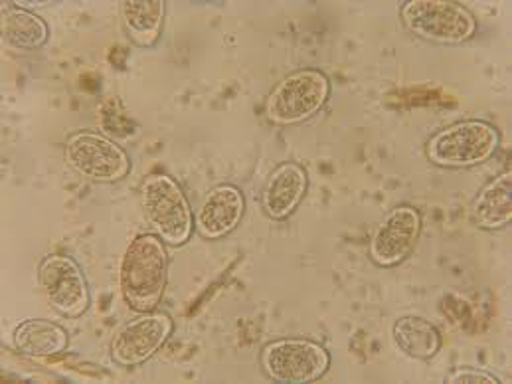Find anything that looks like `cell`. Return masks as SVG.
I'll return each mask as SVG.
<instances>
[{
    "label": "cell",
    "mask_w": 512,
    "mask_h": 384,
    "mask_svg": "<svg viewBox=\"0 0 512 384\" xmlns=\"http://www.w3.org/2000/svg\"><path fill=\"white\" fill-rule=\"evenodd\" d=\"M331 82L319 70H299L283 78L267 97L265 113L275 125H297L313 117L329 99Z\"/></svg>",
    "instance_id": "cell-5"
},
{
    "label": "cell",
    "mask_w": 512,
    "mask_h": 384,
    "mask_svg": "<svg viewBox=\"0 0 512 384\" xmlns=\"http://www.w3.org/2000/svg\"><path fill=\"white\" fill-rule=\"evenodd\" d=\"M14 345L30 357H52L68 349V333L52 321L28 319L16 327Z\"/></svg>",
    "instance_id": "cell-14"
},
{
    "label": "cell",
    "mask_w": 512,
    "mask_h": 384,
    "mask_svg": "<svg viewBox=\"0 0 512 384\" xmlns=\"http://www.w3.org/2000/svg\"><path fill=\"white\" fill-rule=\"evenodd\" d=\"M2 40L14 50H36L48 40V24L24 8H6L0 20Z\"/></svg>",
    "instance_id": "cell-17"
},
{
    "label": "cell",
    "mask_w": 512,
    "mask_h": 384,
    "mask_svg": "<svg viewBox=\"0 0 512 384\" xmlns=\"http://www.w3.org/2000/svg\"><path fill=\"white\" fill-rule=\"evenodd\" d=\"M471 218L479 228H485V230H499L511 222V171L499 175L495 181L485 185L475 196L471 204Z\"/></svg>",
    "instance_id": "cell-13"
},
{
    "label": "cell",
    "mask_w": 512,
    "mask_h": 384,
    "mask_svg": "<svg viewBox=\"0 0 512 384\" xmlns=\"http://www.w3.org/2000/svg\"><path fill=\"white\" fill-rule=\"evenodd\" d=\"M163 0H125L121 2V18L131 40L143 48L153 46L163 30Z\"/></svg>",
    "instance_id": "cell-15"
},
{
    "label": "cell",
    "mask_w": 512,
    "mask_h": 384,
    "mask_svg": "<svg viewBox=\"0 0 512 384\" xmlns=\"http://www.w3.org/2000/svg\"><path fill=\"white\" fill-rule=\"evenodd\" d=\"M38 280L46 299L58 313L66 317H80L86 313L89 289L76 260L62 254L44 258L38 270Z\"/></svg>",
    "instance_id": "cell-9"
},
{
    "label": "cell",
    "mask_w": 512,
    "mask_h": 384,
    "mask_svg": "<svg viewBox=\"0 0 512 384\" xmlns=\"http://www.w3.org/2000/svg\"><path fill=\"white\" fill-rule=\"evenodd\" d=\"M392 337L396 347L412 359H431L439 347L441 337L431 321L420 315H404L394 323Z\"/></svg>",
    "instance_id": "cell-16"
},
{
    "label": "cell",
    "mask_w": 512,
    "mask_h": 384,
    "mask_svg": "<svg viewBox=\"0 0 512 384\" xmlns=\"http://www.w3.org/2000/svg\"><path fill=\"white\" fill-rule=\"evenodd\" d=\"M171 333L172 319L167 313L147 311L115 331L111 357L121 367L141 365L167 343Z\"/></svg>",
    "instance_id": "cell-8"
},
{
    "label": "cell",
    "mask_w": 512,
    "mask_h": 384,
    "mask_svg": "<svg viewBox=\"0 0 512 384\" xmlns=\"http://www.w3.org/2000/svg\"><path fill=\"white\" fill-rule=\"evenodd\" d=\"M331 365L325 347L307 339H279L261 351V367L275 383L305 384L319 381Z\"/></svg>",
    "instance_id": "cell-6"
},
{
    "label": "cell",
    "mask_w": 512,
    "mask_h": 384,
    "mask_svg": "<svg viewBox=\"0 0 512 384\" xmlns=\"http://www.w3.org/2000/svg\"><path fill=\"white\" fill-rule=\"evenodd\" d=\"M501 143L495 125L479 119L453 123L427 141V159L437 167L467 169L489 161Z\"/></svg>",
    "instance_id": "cell-2"
},
{
    "label": "cell",
    "mask_w": 512,
    "mask_h": 384,
    "mask_svg": "<svg viewBox=\"0 0 512 384\" xmlns=\"http://www.w3.org/2000/svg\"><path fill=\"white\" fill-rule=\"evenodd\" d=\"M68 165L93 183H115L129 175V155L111 139L95 131L74 133L66 143Z\"/></svg>",
    "instance_id": "cell-7"
},
{
    "label": "cell",
    "mask_w": 512,
    "mask_h": 384,
    "mask_svg": "<svg viewBox=\"0 0 512 384\" xmlns=\"http://www.w3.org/2000/svg\"><path fill=\"white\" fill-rule=\"evenodd\" d=\"M400 16L412 34L437 44H461L477 30L475 16L451 0H410Z\"/></svg>",
    "instance_id": "cell-4"
},
{
    "label": "cell",
    "mask_w": 512,
    "mask_h": 384,
    "mask_svg": "<svg viewBox=\"0 0 512 384\" xmlns=\"http://www.w3.org/2000/svg\"><path fill=\"white\" fill-rule=\"evenodd\" d=\"M451 384H499V379L485 373V371H475V369H461L455 371L449 377Z\"/></svg>",
    "instance_id": "cell-18"
},
{
    "label": "cell",
    "mask_w": 512,
    "mask_h": 384,
    "mask_svg": "<svg viewBox=\"0 0 512 384\" xmlns=\"http://www.w3.org/2000/svg\"><path fill=\"white\" fill-rule=\"evenodd\" d=\"M141 206L155 234L171 246L190 240L194 220L190 204L169 175H149L141 185Z\"/></svg>",
    "instance_id": "cell-3"
},
{
    "label": "cell",
    "mask_w": 512,
    "mask_h": 384,
    "mask_svg": "<svg viewBox=\"0 0 512 384\" xmlns=\"http://www.w3.org/2000/svg\"><path fill=\"white\" fill-rule=\"evenodd\" d=\"M307 192V173L295 163L279 165L261 192V206L273 220L287 218Z\"/></svg>",
    "instance_id": "cell-12"
},
{
    "label": "cell",
    "mask_w": 512,
    "mask_h": 384,
    "mask_svg": "<svg viewBox=\"0 0 512 384\" xmlns=\"http://www.w3.org/2000/svg\"><path fill=\"white\" fill-rule=\"evenodd\" d=\"M422 232V214L412 206H398L384 216L370 238V258L382 268L400 264L410 256Z\"/></svg>",
    "instance_id": "cell-10"
},
{
    "label": "cell",
    "mask_w": 512,
    "mask_h": 384,
    "mask_svg": "<svg viewBox=\"0 0 512 384\" xmlns=\"http://www.w3.org/2000/svg\"><path fill=\"white\" fill-rule=\"evenodd\" d=\"M246 210L244 194L234 185H220L206 194L196 212V232L206 240H218L230 234Z\"/></svg>",
    "instance_id": "cell-11"
},
{
    "label": "cell",
    "mask_w": 512,
    "mask_h": 384,
    "mask_svg": "<svg viewBox=\"0 0 512 384\" xmlns=\"http://www.w3.org/2000/svg\"><path fill=\"white\" fill-rule=\"evenodd\" d=\"M169 256L165 242L153 234L137 236L125 250L119 268V288L125 303L139 311H153L167 288Z\"/></svg>",
    "instance_id": "cell-1"
}]
</instances>
